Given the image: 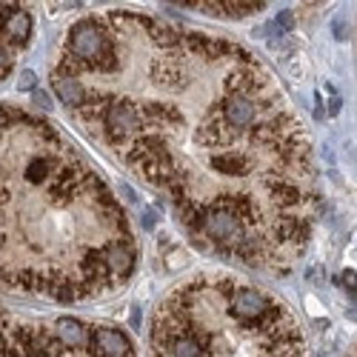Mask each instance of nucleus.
<instances>
[{
    "label": "nucleus",
    "instance_id": "1",
    "mask_svg": "<svg viewBox=\"0 0 357 357\" xmlns=\"http://www.w3.org/2000/svg\"><path fill=\"white\" fill-rule=\"evenodd\" d=\"M52 89L77 126L160 189L209 249L286 269L312 231L306 132L237 43L132 12L69 29Z\"/></svg>",
    "mask_w": 357,
    "mask_h": 357
},
{
    "label": "nucleus",
    "instance_id": "2",
    "mask_svg": "<svg viewBox=\"0 0 357 357\" xmlns=\"http://www.w3.org/2000/svg\"><path fill=\"white\" fill-rule=\"evenodd\" d=\"M123 209L52 123L0 106V289L89 301L135 269Z\"/></svg>",
    "mask_w": 357,
    "mask_h": 357
},
{
    "label": "nucleus",
    "instance_id": "3",
    "mask_svg": "<svg viewBox=\"0 0 357 357\" xmlns=\"http://www.w3.org/2000/svg\"><path fill=\"white\" fill-rule=\"evenodd\" d=\"M152 357H306L289 309L234 278H195L155 314Z\"/></svg>",
    "mask_w": 357,
    "mask_h": 357
},
{
    "label": "nucleus",
    "instance_id": "4",
    "mask_svg": "<svg viewBox=\"0 0 357 357\" xmlns=\"http://www.w3.org/2000/svg\"><path fill=\"white\" fill-rule=\"evenodd\" d=\"M0 357H103L75 317L35 320L0 309Z\"/></svg>",
    "mask_w": 357,
    "mask_h": 357
},
{
    "label": "nucleus",
    "instance_id": "5",
    "mask_svg": "<svg viewBox=\"0 0 357 357\" xmlns=\"http://www.w3.org/2000/svg\"><path fill=\"white\" fill-rule=\"evenodd\" d=\"M29 38H32V15L17 3H0V80L15 69V57Z\"/></svg>",
    "mask_w": 357,
    "mask_h": 357
},
{
    "label": "nucleus",
    "instance_id": "6",
    "mask_svg": "<svg viewBox=\"0 0 357 357\" xmlns=\"http://www.w3.org/2000/svg\"><path fill=\"white\" fill-rule=\"evenodd\" d=\"M92 343L103 357H135L132 343L126 340V335L117 332V329H109V326H95Z\"/></svg>",
    "mask_w": 357,
    "mask_h": 357
},
{
    "label": "nucleus",
    "instance_id": "7",
    "mask_svg": "<svg viewBox=\"0 0 357 357\" xmlns=\"http://www.w3.org/2000/svg\"><path fill=\"white\" fill-rule=\"evenodd\" d=\"M186 6L209 12V15H220V17H249L260 12L266 3H186Z\"/></svg>",
    "mask_w": 357,
    "mask_h": 357
},
{
    "label": "nucleus",
    "instance_id": "8",
    "mask_svg": "<svg viewBox=\"0 0 357 357\" xmlns=\"http://www.w3.org/2000/svg\"><path fill=\"white\" fill-rule=\"evenodd\" d=\"M35 83H38L35 72H32V69H23V75H20V80H17L20 92H32V89H35Z\"/></svg>",
    "mask_w": 357,
    "mask_h": 357
},
{
    "label": "nucleus",
    "instance_id": "9",
    "mask_svg": "<svg viewBox=\"0 0 357 357\" xmlns=\"http://www.w3.org/2000/svg\"><path fill=\"white\" fill-rule=\"evenodd\" d=\"M275 26L280 29V32H289V29H294V17H291V12H280V15L275 17Z\"/></svg>",
    "mask_w": 357,
    "mask_h": 357
},
{
    "label": "nucleus",
    "instance_id": "10",
    "mask_svg": "<svg viewBox=\"0 0 357 357\" xmlns=\"http://www.w3.org/2000/svg\"><path fill=\"white\" fill-rule=\"evenodd\" d=\"M340 280H343V286H346V289H349V291L357 297V275H354L351 269H346V272L340 275Z\"/></svg>",
    "mask_w": 357,
    "mask_h": 357
},
{
    "label": "nucleus",
    "instance_id": "11",
    "mask_svg": "<svg viewBox=\"0 0 357 357\" xmlns=\"http://www.w3.org/2000/svg\"><path fill=\"white\" fill-rule=\"evenodd\" d=\"M314 117H317V121H323V117H326V109H323L320 95H317V100H314Z\"/></svg>",
    "mask_w": 357,
    "mask_h": 357
},
{
    "label": "nucleus",
    "instance_id": "12",
    "mask_svg": "<svg viewBox=\"0 0 357 357\" xmlns=\"http://www.w3.org/2000/svg\"><path fill=\"white\" fill-rule=\"evenodd\" d=\"M35 100H38L40 106H46V109H52V100H49V98L43 95V92H35Z\"/></svg>",
    "mask_w": 357,
    "mask_h": 357
},
{
    "label": "nucleus",
    "instance_id": "13",
    "mask_svg": "<svg viewBox=\"0 0 357 357\" xmlns=\"http://www.w3.org/2000/svg\"><path fill=\"white\" fill-rule=\"evenodd\" d=\"M143 226H146V229H152V226H155V215H152V212H146V215H143Z\"/></svg>",
    "mask_w": 357,
    "mask_h": 357
},
{
    "label": "nucleus",
    "instance_id": "14",
    "mask_svg": "<svg viewBox=\"0 0 357 357\" xmlns=\"http://www.w3.org/2000/svg\"><path fill=\"white\" fill-rule=\"evenodd\" d=\"M329 112H332V114H337V112H340V100H337V98H332V109H329Z\"/></svg>",
    "mask_w": 357,
    "mask_h": 357
},
{
    "label": "nucleus",
    "instance_id": "15",
    "mask_svg": "<svg viewBox=\"0 0 357 357\" xmlns=\"http://www.w3.org/2000/svg\"><path fill=\"white\" fill-rule=\"evenodd\" d=\"M349 317H351V320H357V312H349Z\"/></svg>",
    "mask_w": 357,
    "mask_h": 357
}]
</instances>
